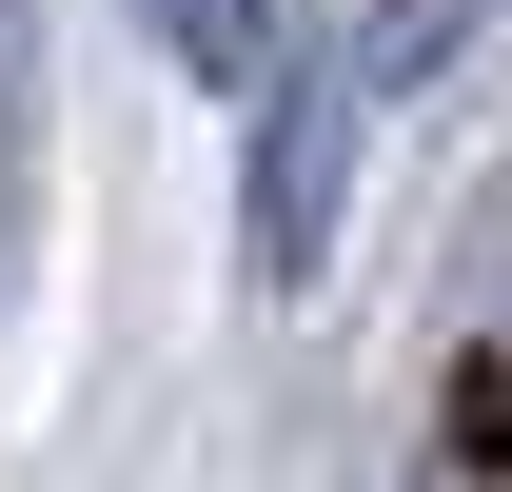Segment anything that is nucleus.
<instances>
[{
    "mask_svg": "<svg viewBox=\"0 0 512 492\" xmlns=\"http://www.w3.org/2000/svg\"><path fill=\"white\" fill-rule=\"evenodd\" d=\"M493 20H512V0H375V20H355V79H375V99H414V79H453Z\"/></svg>",
    "mask_w": 512,
    "mask_h": 492,
    "instance_id": "2",
    "label": "nucleus"
},
{
    "mask_svg": "<svg viewBox=\"0 0 512 492\" xmlns=\"http://www.w3.org/2000/svg\"><path fill=\"white\" fill-rule=\"evenodd\" d=\"M355 119H375V79H355V60H296L276 99H256V276H316V256H335Z\"/></svg>",
    "mask_w": 512,
    "mask_h": 492,
    "instance_id": "1",
    "label": "nucleus"
},
{
    "mask_svg": "<svg viewBox=\"0 0 512 492\" xmlns=\"http://www.w3.org/2000/svg\"><path fill=\"white\" fill-rule=\"evenodd\" d=\"M138 20H158L197 79H256V60H276V0H138Z\"/></svg>",
    "mask_w": 512,
    "mask_h": 492,
    "instance_id": "3",
    "label": "nucleus"
},
{
    "mask_svg": "<svg viewBox=\"0 0 512 492\" xmlns=\"http://www.w3.org/2000/svg\"><path fill=\"white\" fill-rule=\"evenodd\" d=\"M20 138H40V20L0 0V178H20Z\"/></svg>",
    "mask_w": 512,
    "mask_h": 492,
    "instance_id": "4",
    "label": "nucleus"
}]
</instances>
